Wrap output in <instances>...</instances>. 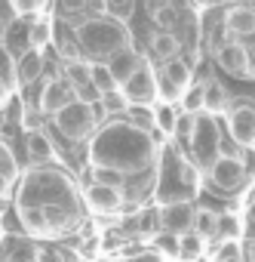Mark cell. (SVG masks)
Returning a JSON list of instances; mask_svg holds the SVG:
<instances>
[{
    "instance_id": "cell-21",
    "label": "cell",
    "mask_w": 255,
    "mask_h": 262,
    "mask_svg": "<svg viewBox=\"0 0 255 262\" xmlns=\"http://www.w3.org/2000/svg\"><path fill=\"white\" fill-rule=\"evenodd\" d=\"M19 219H22L25 231H31V234H43V231H49V222H46L43 207H19Z\"/></svg>"
},
{
    "instance_id": "cell-30",
    "label": "cell",
    "mask_w": 255,
    "mask_h": 262,
    "mask_svg": "<svg viewBox=\"0 0 255 262\" xmlns=\"http://www.w3.org/2000/svg\"><path fill=\"white\" fill-rule=\"evenodd\" d=\"M151 19H154V25H160V28L166 31L169 25L178 22V7H172V4H157V7L151 10Z\"/></svg>"
},
{
    "instance_id": "cell-10",
    "label": "cell",
    "mask_w": 255,
    "mask_h": 262,
    "mask_svg": "<svg viewBox=\"0 0 255 262\" xmlns=\"http://www.w3.org/2000/svg\"><path fill=\"white\" fill-rule=\"evenodd\" d=\"M71 102H74V90H71V83H68L65 77H53V80L43 83L37 108H40L43 114H59V111L68 108Z\"/></svg>"
},
{
    "instance_id": "cell-41",
    "label": "cell",
    "mask_w": 255,
    "mask_h": 262,
    "mask_svg": "<svg viewBox=\"0 0 255 262\" xmlns=\"http://www.w3.org/2000/svg\"><path fill=\"white\" fill-rule=\"evenodd\" d=\"M13 10H16L19 16H25V13H40V10H46V4H40V0H16Z\"/></svg>"
},
{
    "instance_id": "cell-33",
    "label": "cell",
    "mask_w": 255,
    "mask_h": 262,
    "mask_svg": "<svg viewBox=\"0 0 255 262\" xmlns=\"http://www.w3.org/2000/svg\"><path fill=\"white\" fill-rule=\"evenodd\" d=\"M92 182H95V185H108V188H120V191H123V176H120L117 170L95 167V170H92Z\"/></svg>"
},
{
    "instance_id": "cell-32",
    "label": "cell",
    "mask_w": 255,
    "mask_h": 262,
    "mask_svg": "<svg viewBox=\"0 0 255 262\" xmlns=\"http://www.w3.org/2000/svg\"><path fill=\"white\" fill-rule=\"evenodd\" d=\"M101 111H105V114H126V111H130V102H126L123 93L117 90V93L101 96Z\"/></svg>"
},
{
    "instance_id": "cell-14",
    "label": "cell",
    "mask_w": 255,
    "mask_h": 262,
    "mask_svg": "<svg viewBox=\"0 0 255 262\" xmlns=\"http://www.w3.org/2000/svg\"><path fill=\"white\" fill-rule=\"evenodd\" d=\"M142 62H145V59H142V56H139L136 50H123V53L111 56V59H108L105 65H108V71L114 74V80H117V83L123 86L126 80H130V77H133V74H136V71L142 68Z\"/></svg>"
},
{
    "instance_id": "cell-4",
    "label": "cell",
    "mask_w": 255,
    "mask_h": 262,
    "mask_svg": "<svg viewBox=\"0 0 255 262\" xmlns=\"http://www.w3.org/2000/svg\"><path fill=\"white\" fill-rule=\"evenodd\" d=\"M56 126H59V133L71 142H80L86 136H92L95 129H98V111L95 105H83V102H71L68 108H62L56 114Z\"/></svg>"
},
{
    "instance_id": "cell-34",
    "label": "cell",
    "mask_w": 255,
    "mask_h": 262,
    "mask_svg": "<svg viewBox=\"0 0 255 262\" xmlns=\"http://www.w3.org/2000/svg\"><path fill=\"white\" fill-rule=\"evenodd\" d=\"M194 133H197V114H182L178 117V126H175V136L182 142H194Z\"/></svg>"
},
{
    "instance_id": "cell-6",
    "label": "cell",
    "mask_w": 255,
    "mask_h": 262,
    "mask_svg": "<svg viewBox=\"0 0 255 262\" xmlns=\"http://www.w3.org/2000/svg\"><path fill=\"white\" fill-rule=\"evenodd\" d=\"M194 219H197V207L191 201H166L160 207V225L166 234H191L194 231Z\"/></svg>"
},
{
    "instance_id": "cell-40",
    "label": "cell",
    "mask_w": 255,
    "mask_h": 262,
    "mask_svg": "<svg viewBox=\"0 0 255 262\" xmlns=\"http://www.w3.org/2000/svg\"><path fill=\"white\" fill-rule=\"evenodd\" d=\"M37 262H68V253L62 247H40Z\"/></svg>"
},
{
    "instance_id": "cell-31",
    "label": "cell",
    "mask_w": 255,
    "mask_h": 262,
    "mask_svg": "<svg viewBox=\"0 0 255 262\" xmlns=\"http://www.w3.org/2000/svg\"><path fill=\"white\" fill-rule=\"evenodd\" d=\"M212 262H243L240 244L237 241H221L218 250H215V256H212Z\"/></svg>"
},
{
    "instance_id": "cell-35",
    "label": "cell",
    "mask_w": 255,
    "mask_h": 262,
    "mask_svg": "<svg viewBox=\"0 0 255 262\" xmlns=\"http://www.w3.org/2000/svg\"><path fill=\"white\" fill-rule=\"evenodd\" d=\"M182 108H185V114H197V111L203 108V83L191 86V90L182 96Z\"/></svg>"
},
{
    "instance_id": "cell-39",
    "label": "cell",
    "mask_w": 255,
    "mask_h": 262,
    "mask_svg": "<svg viewBox=\"0 0 255 262\" xmlns=\"http://www.w3.org/2000/svg\"><path fill=\"white\" fill-rule=\"evenodd\" d=\"M40 120H43V111L25 105V111H22V126L28 129V133H37V129H40Z\"/></svg>"
},
{
    "instance_id": "cell-20",
    "label": "cell",
    "mask_w": 255,
    "mask_h": 262,
    "mask_svg": "<svg viewBox=\"0 0 255 262\" xmlns=\"http://www.w3.org/2000/svg\"><path fill=\"white\" fill-rule=\"evenodd\" d=\"M98 13L126 25V22L133 19V13H136V0H105V4L98 7Z\"/></svg>"
},
{
    "instance_id": "cell-24",
    "label": "cell",
    "mask_w": 255,
    "mask_h": 262,
    "mask_svg": "<svg viewBox=\"0 0 255 262\" xmlns=\"http://www.w3.org/2000/svg\"><path fill=\"white\" fill-rule=\"evenodd\" d=\"M37 253L40 247L31 244V241H13L4 253V262H37Z\"/></svg>"
},
{
    "instance_id": "cell-26",
    "label": "cell",
    "mask_w": 255,
    "mask_h": 262,
    "mask_svg": "<svg viewBox=\"0 0 255 262\" xmlns=\"http://www.w3.org/2000/svg\"><path fill=\"white\" fill-rule=\"evenodd\" d=\"M0 179H7L10 185L19 179V161L7 142H0Z\"/></svg>"
},
{
    "instance_id": "cell-9",
    "label": "cell",
    "mask_w": 255,
    "mask_h": 262,
    "mask_svg": "<svg viewBox=\"0 0 255 262\" xmlns=\"http://www.w3.org/2000/svg\"><path fill=\"white\" fill-rule=\"evenodd\" d=\"M227 129L237 145L252 148L255 145V105H237L227 111Z\"/></svg>"
},
{
    "instance_id": "cell-29",
    "label": "cell",
    "mask_w": 255,
    "mask_h": 262,
    "mask_svg": "<svg viewBox=\"0 0 255 262\" xmlns=\"http://www.w3.org/2000/svg\"><path fill=\"white\" fill-rule=\"evenodd\" d=\"M126 120L136 129H142V133H151L154 129V108H130L126 111Z\"/></svg>"
},
{
    "instance_id": "cell-11",
    "label": "cell",
    "mask_w": 255,
    "mask_h": 262,
    "mask_svg": "<svg viewBox=\"0 0 255 262\" xmlns=\"http://www.w3.org/2000/svg\"><path fill=\"white\" fill-rule=\"evenodd\" d=\"M157 83H160L163 96H185L191 90V68H188V62L175 59V62L163 65L160 74H157Z\"/></svg>"
},
{
    "instance_id": "cell-43",
    "label": "cell",
    "mask_w": 255,
    "mask_h": 262,
    "mask_svg": "<svg viewBox=\"0 0 255 262\" xmlns=\"http://www.w3.org/2000/svg\"><path fill=\"white\" fill-rule=\"evenodd\" d=\"M10 102V83L4 80V77H0V108H4Z\"/></svg>"
},
{
    "instance_id": "cell-15",
    "label": "cell",
    "mask_w": 255,
    "mask_h": 262,
    "mask_svg": "<svg viewBox=\"0 0 255 262\" xmlns=\"http://www.w3.org/2000/svg\"><path fill=\"white\" fill-rule=\"evenodd\" d=\"M40 74H43V53L25 50L16 59V83L19 86H31L34 80H40Z\"/></svg>"
},
{
    "instance_id": "cell-36",
    "label": "cell",
    "mask_w": 255,
    "mask_h": 262,
    "mask_svg": "<svg viewBox=\"0 0 255 262\" xmlns=\"http://www.w3.org/2000/svg\"><path fill=\"white\" fill-rule=\"evenodd\" d=\"M154 247H157L154 253L163 256V259H166V256H178V237H175V234H166V231H163L160 237H154Z\"/></svg>"
},
{
    "instance_id": "cell-28",
    "label": "cell",
    "mask_w": 255,
    "mask_h": 262,
    "mask_svg": "<svg viewBox=\"0 0 255 262\" xmlns=\"http://www.w3.org/2000/svg\"><path fill=\"white\" fill-rule=\"evenodd\" d=\"M200 253H203V237H200V234L191 231V234H182V237H178V256H182L185 262H194Z\"/></svg>"
},
{
    "instance_id": "cell-19",
    "label": "cell",
    "mask_w": 255,
    "mask_h": 262,
    "mask_svg": "<svg viewBox=\"0 0 255 262\" xmlns=\"http://www.w3.org/2000/svg\"><path fill=\"white\" fill-rule=\"evenodd\" d=\"M62 77L71 83V90L86 86V83H92V62H83V59H77V62H65V74H62Z\"/></svg>"
},
{
    "instance_id": "cell-46",
    "label": "cell",
    "mask_w": 255,
    "mask_h": 262,
    "mask_svg": "<svg viewBox=\"0 0 255 262\" xmlns=\"http://www.w3.org/2000/svg\"><path fill=\"white\" fill-rule=\"evenodd\" d=\"M98 262H105V259H98Z\"/></svg>"
},
{
    "instance_id": "cell-22",
    "label": "cell",
    "mask_w": 255,
    "mask_h": 262,
    "mask_svg": "<svg viewBox=\"0 0 255 262\" xmlns=\"http://www.w3.org/2000/svg\"><path fill=\"white\" fill-rule=\"evenodd\" d=\"M49 40H53V22H49V19H34V22L28 25V47L40 53Z\"/></svg>"
},
{
    "instance_id": "cell-1",
    "label": "cell",
    "mask_w": 255,
    "mask_h": 262,
    "mask_svg": "<svg viewBox=\"0 0 255 262\" xmlns=\"http://www.w3.org/2000/svg\"><path fill=\"white\" fill-rule=\"evenodd\" d=\"M151 158V133L136 129L130 120L126 123H105L98 129V136L92 139V161L95 167L117 170L123 173H136L148 164Z\"/></svg>"
},
{
    "instance_id": "cell-44",
    "label": "cell",
    "mask_w": 255,
    "mask_h": 262,
    "mask_svg": "<svg viewBox=\"0 0 255 262\" xmlns=\"http://www.w3.org/2000/svg\"><path fill=\"white\" fill-rule=\"evenodd\" d=\"M10 194V182L7 179H0V198H7Z\"/></svg>"
},
{
    "instance_id": "cell-18",
    "label": "cell",
    "mask_w": 255,
    "mask_h": 262,
    "mask_svg": "<svg viewBox=\"0 0 255 262\" xmlns=\"http://www.w3.org/2000/svg\"><path fill=\"white\" fill-rule=\"evenodd\" d=\"M203 108H206L209 114L227 111V90H224L218 80H206V83H203Z\"/></svg>"
},
{
    "instance_id": "cell-42",
    "label": "cell",
    "mask_w": 255,
    "mask_h": 262,
    "mask_svg": "<svg viewBox=\"0 0 255 262\" xmlns=\"http://www.w3.org/2000/svg\"><path fill=\"white\" fill-rule=\"evenodd\" d=\"M120 262H166V259L157 256L154 250H145V253H136V256H126V259H120Z\"/></svg>"
},
{
    "instance_id": "cell-17",
    "label": "cell",
    "mask_w": 255,
    "mask_h": 262,
    "mask_svg": "<svg viewBox=\"0 0 255 262\" xmlns=\"http://www.w3.org/2000/svg\"><path fill=\"white\" fill-rule=\"evenodd\" d=\"M25 148H28V158H31L34 164H46V161H53V155H56V145H53V139L43 133V129L25 136Z\"/></svg>"
},
{
    "instance_id": "cell-12",
    "label": "cell",
    "mask_w": 255,
    "mask_h": 262,
    "mask_svg": "<svg viewBox=\"0 0 255 262\" xmlns=\"http://www.w3.org/2000/svg\"><path fill=\"white\" fill-rule=\"evenodd\" d=\"M83 198L95 213H117L123 207V191L120 188H108V185H95V182L86 188Z\"/></svg>"
},
{
    "instance_id": "cell-23",
    "label": "cell",
    "mask_w": 255,
    "mask_h": 262,
    "mask_svg": "<svg viewBox=\"0 0 255 262\" xmlns=\"http://www.w3.org/2000/svg\"><path fill=\"white\" fill-rule=\"evenodd\" d=\"M218 213H212V210H206V207H200L197 210V219H194V234H200L203 241H209V237H218Z\"/></svg>"
},
{
    "instance_id": "cell-27",
    "label": "cell",
    "mask_w": 255,
    "mask_h": 262,
    "mask_svg": "<svg viewBox=\"0 0 255 262\" xmlns=\"http://www.w3.org/2000/svg\"><path fill=\"white\" fill-rule=\"evenodd\" d=\"M154 126H157V129H163L166 136H175L178 114L172 111V105H157V108H154Z\"/></svg>"
},
{
    "instance_id": "cell-5",
    "label": "cell",
    "mask_w": 255,
    "mask_h": 262,
    "mask_svg": "<svg viewBox=\"0 0 255 262\" xmlns=\"http://www.w3.org/2000/svg\"><path fill=\"white\" fill-rule=\"evenodd\" d=\"M120 93H123V99L130 102V108H151L154 105V99L160 96V83H157V71L148 65V62H142V68L126 80L123 86H120Z\"/></svg>"
},
{
    "instance_id": "cell-3",
    "label": "cell",
    "mask_w": 255,
    "mask_h": 262,
    "mask_svg": "<svg viewBox=\"0 0 255 262\" xmlns=\"http://www.w3.org/2000/svg\"><path fill=\"white\" fill-rule=\"evenodd\" d=\"M71 188L56 170H37L19 194V207H49V204H65Z\"/></svg>"
},
{
    "instance_id": "cell-7",
    "label": "cell",
    "mask_w": 255,
    "mask_h": 262,
    "mask_svg": "<svg viewBox=\"0 0 255 262\" xmlns=\"http://www.w3.org/2000/svg\"><path fill=\"white\" fill-rule=\"evenodd\" d=\"M215 62H218L227 74H234V77L252 74V53H249V47L240 43V40H221L218 50H215Z\"/></svg>"
},
{
    "instance_id": "cell-8",
    "label": "cell",
    "mask_w": 255,
    "mask_h": 262,
    "mask_svg": "<svg viewBox=\"0 0 255 262\" xmlns=\"http://www.w3.org/2000/svg\"><path fill=\"white\" fill-rule=\"evenodd\" d=\"M209 179L215 188L221 191H237L243 182H246V167L240 158H227V155H218L215 164L209 167Z\"/></svg>"
},
{
    "instance_id": "cell-45",
    "label": "cell",
    "mask_w": 255,
    "mask_h": 262,
    "mask_svg": "<svg viewBox=\"0 0 255 262\" xmlns=\"http://www.w3.org/2000/svg\"><path fill=\"white\" fill-rule=\"evenodd\" d=\"M249 262H255V244L249 247Z\"/></svg>"
},
{
    "instance_id": "cell-37",
    "label": "cell",
    "mask_w": 255,
    "mask_h": 262,
    "mask_svg": "<svg viewBox=\"0 0 255 262\" xmlns=\"http://www.w3.org/2000/svg\"><path fill=\"white\" fill-rule=\"evenodd\" d=\"M74 99L83 102V105H101V93L95 83H86V86H77L74 90Z\"/></svg>"
},
{
    "instance_id": "cell-2",
    "label": "cell",
    "mask_w": 255,
    "mask_h": 262,
    "mask_svg": "<svg viewBox=\"0 0 255 262\" xmlns=\"http://www.w3.org/2000/svg\"><path fill=\"white\" fill-rule=\"evenodd\" d=\"M74 37L80 43V50L89 56V59H111L123 50H133V31L130 25L123 22H114L108 16H89L83 19L77 28H74Z\"/></svg>"
},
{
    "instance_id": "cell-16",
    "label": "cell",
    "mask_w": 255,
    "mask_h": 262,
    "mask_svg": "<svg viewBox=\"0 0 255 262\" xmlns=\"http://www.w3.org/2000/svg\"><path fill=\"white\" fill-rule=\"evenodd\" d=\"M151 53H154L157 62L169 65V62L178 59V53H182V40H178L172 31H157V34L151 37Z\"/></svg>"
},
{
    "instance_id": "cell-25",
    "label": "cell",
    "mask_w": 255,
    "mask_h": 262,
    "mask_svg": "<svg viewBox=\"0 0 255 262\" xmlns=\"http://www.w3.org/2000/svg\"><path fill=\"white\" fill-rule=\"evenodd\" d=\"M92 83L98 86V93H101V96H108V93H117V90H120V83L114 80V74L108 71V65H105V62H92Z\"/></svg>"
},
{
    "instance_id": "cell-38",
    "label": "cell",
    "mask_w": 255,
    "mask_h": 262,
    "mask_svg": "<svg viewBox=\"0 0 255 262\" xmlns=\"http://www.w3.org/2000/svg\"><path fill=\"white\" fill-rule=\"evenodd\" d=\"M237 234H240L237 219H234V216H221V219H218V237H221V241H237Z\"/></svg>"
},
{
    "instance_id": "cell-13",
    "label": "cell",
    "mask_w": 255,
    "mask_h": 262,
    "mask_svg": "<svg viewBox=\"0 0 255 262\" xmlns=\"http://www.w3.org/2000/svg\"><path fill=\"white\" fill-rule=\"evenodd\" d=\"M224 31L231 37H252L255 34V7H231V10H224Z\"/></svg>"
}]
</instances>
